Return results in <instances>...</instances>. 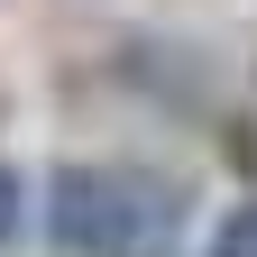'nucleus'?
Wrapping results in <instances>:
<instances>
[{"mask_svg": "<svg viewBox=\"0 0 257 257\" xmlns=\"http://www.w3.org/2000/svg\"><path fill=\"white\" fill-rule=\"evenodd\" d=\"M19 230H28V184H19L10 166H0V248H10Z\"/></svg>", "mask_w": 257, "mask_h": 257, "instance_id": "nucleus-3", "label": "nucleus"}, {"mask_svg": "<svg viewBox=\"0 0 257 257\" xmlns=\"http://www.w3.org/2000/svg\"><path fill=\"white\" fill-rule=\"evenodd\" d=\"M202 257H257V202L220 211V230H211V248H202Z\"/></svg>", "mask_w": 257, "mask_h": 257, "instance_id": "nucleus-2", "label": "nucleus"}, {"mask_svg": "<svg viewBox=\"0 0 257 257\" xmlns=\"http://www.w3.org/2000/svg\"><path fill=\"white\" fill-rule=\"evenodd\" d=\"M175 193L147 166H55L46 175V239L64 257H166Z\"/></svg>", "mask_w": 257, "mask_h": 257, "instance_id": "nucleus-1", "label": "nucleus"}]
</instances>
